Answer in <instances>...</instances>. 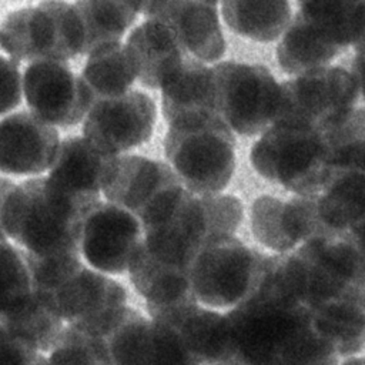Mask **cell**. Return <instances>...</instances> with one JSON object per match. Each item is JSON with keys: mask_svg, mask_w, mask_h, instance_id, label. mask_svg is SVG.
Masks as SVG:
<instances>
[{"mask_svg": "<svg viewBox=\"0 0 365 365\" xmlns=\"http://www.w3.org/2000/svg\"><path fill=\"white\" fill-rule=\"evenodd\" d=\"M250 222L255 240L278 254L294 251L302 244L292 200L258 197L251 205Z\"/></svg>", "mask_w": 365, "mask_h": 365, "instance_id": "484cf974", "label": "cell"}, {"mask_svg": "<svg viewBox=\"0 0 365 365\" xmlns=\"http://www.w3.org/2000/svg\"><path fill=\"white\" fill-rule=\"evenodd\" d=\"M13 187H14V184L10 180L0 177V217H1V210H3L4 201H6L7 195L10 194V191L13 190Z\"/></svg>", "mask_w": 365, "mask_h": 365, "instance_id": "d590c367", "label": "cell"}, {"mask_svg": "<svg viewBox=\"0 0 365 365\" xmlns=\"http://www.w3.org/2000/svg\"><path fill=\"white\" fill-rule=\"evenodd\" d=\"M21 84L19 64L0 56V115L19 106L21 100Z\"/></svg>", "mask_w": 365, "mask_h": 365, "instance_id": "1f68e13d", "label": "cell"}, {"mask_svg": "<svg viewBox=\"0 0 365 365\" xmlns=\"http://www.w3.org/2000/svg\"><path fill=\"white\" fill-rule=\"evenodd\" d=\"M151 321L170 328L184 354L197 365L224 364L237 356V345L225 314L194 302L148 311Z\"/></svg>", "mask_w": 365, "mask_h": 365, "instance_id": "7c38bea8", "label": "cell"}, {"mask_svg": "<svg viewBox=\"0 0 365 365\" xmlns=\"http://www.w3.org/2000/svg\"><path fill=\"white\" fill-rule=\"evenodd\" d=\"M342 365H365V358H348Z\"/></svg>", "mask_w": 365, "mask_h": 365, "instance_id": "8d00e7d4", "label": "cell"}, {"mask_svg": "<svg viewBox=\"0 0 365 365\" xmlns=\"http://www.w3.org/2000/svg\"><path fill=\"white\" fill-rule=\"evenodd\" d=\"M339 54L365 51V1H302L298 10Z\"/></svg>", "mask_w": 365, "mask_h": 365, "instance_id": "44dd1931", "label": "cell"}, {"mask_svg": "<svg viewBox=\"0 0 365 365\" xmlns=\"http://www.w3.org/2000/svg\"><path fill=\"white\" fill-rule=\"evenodd\" d=\"M341 238L349 242L365 261V215L358 220Z\"/></svg>", "mask_w": 365, "mask_h": 365, "instance_id": "836d02e7", "label": "cell"}, {"mask_svg": "<svg viewBox=\"0 0 365 365\" xmlns=\"http://www.w3.org/2000/svg\"><path fill=\"white\" fill-rule=\"evenodd\" d=\"M98 201V195L64 191L48 177L30 178L7 195L0 230L36 257H80L83 224Z\"/></svg>", "mask_w": 365, "mask_h": 365, "instance_id": "7a4b0ae2", "label": "cell"}, {"mask_svg": "<svg viewBox=\"0 0 365 365\" xmlns=\"http://www.w3.org/2000/svg\"><path fill=\"white\" fill-rule=\"evenodd\" d=\"M80 77L93 98V104L97 100L125 94L137 80L125 46L121 41L93 50Z\"/></svg>", "mask_w": 365, "mask_h": 365, "instance_id": "d4e9b609", "label": "cell"}, {"mask_svg": "<svg viewBox=\"0 0 365 365\" xmlns=\"http://www.w3.org/2000/svg\"><path fill=\"white\" fill-rule=\"evenodd\" d=\"M154 328V358L151 365H197L181 349L175 335L165 325L151 321Z\"/></svg>", "mask_w": 365, "mask_h": 365, "instance_id": "4dcf8cb0", "label": "cell"}, {"mask_svg": "<svg viewBox=\"0 0 365 365\" xmlns=\"http://www.w3.org/2000/svg\"><path fill=\"white\" fill-rule=\"evenodd\" d=\"M211 71L214 110L232 133L252 137L274 124L279 84L268 68L222 61L211 67Z\"/></svg>", "mask_w": 365, "mask_h": 365, "instance_id": "52a82bcc", "label": "cell"}, {"mask_svg": "<svg viewBox=\"0 0 365 365\" xmlns=\"http://www.w3.org/2000/svg\"><path fill=\"white\" fill-rule=\"evenodd\" d=\"M117 157L86 137H68L58 145L48 178L71 194L98 195Z\"/></svg>", "mask_w": 365, "mask_h": 365, "instance_id": "ac0fdd59", "label": "cell"}, {"mask_svg": "<svg viewBox=\"0 0 365 365\" xmlns=\"http://www.w3.org/2000/svg\"><path fill=\"white\" fill-rule=\"evenodd\" d=\"M40 356L30 344L0 327V365H34Z\"/></svg>", "mask_w": 365, "mask_h": 365, "instance_id": "d6a6232c", "label": "cell"}, {"mask_svg": "<svg viewBox=\"0 0 365 365\" xmlns=\"http://www.w3.org/2000/svg\"><path fill=\"white\" fill-rule=\"evenodd\" d=\"M140 11L171 30L182 48L201 63L220 60L225 53L217 4L208 1H140Z\"/></svg>", "mask_w": 365, "mask_h": 365, "instance_id": "5bb4252c", "label": "cell"}, {"mask_svg": "<svg viewBox=\"0 0 365 365\" xmlns=\"http://www.w3.org/2000/svg\"><path fill=\"white\" fill-rule=\"evenodd\" d=\"M160 90L163 115L168 124L185 117L215 113L211 67L191 56L185 57Z\"/></svg>", "mask_w": 365, "mask_h": 365, "instance_id": "d6986e66", "label": "cell"}, {"mask_svg": "<svg viewBox=\"0 0 365 365\" xmlns=\"http://www.w3.org/2000/svg\"><path fill=\"white\" fill-rule=\"evenodd\" d=\"M40 291L68 327L97 336L127 307L125 289L114 279L88 269L81 259L63 267Z\"/></svg>", "mask_w": 365, "mask_h": 365, "instance_id": "ba28073f", "label": "cell"}, {"mask_svg": "<svg viewBox=\"0 0 365 365\" xmlns=\"http://www.w3.org/2000/svg\"><path fill=\"white\" fill-rule=\"evenodd\" d=\"M58 145L53 125L27 111L10 114L0 121V171L40 174L53 165Z\"/></svg>", "mask_w": 365, "mask_h": 365, "instance_id": "2e32d148", "label": "cell"}, {"mask_svg": "<svg viewBox=\"0 0 365 365\" xmlns=\"http://www.w3.org/2000/svg\"><path fill=\"white\" fill-rule=\"evenodd\" d=\"M250 160L268 181L301 197L318 195L331 173L321 131L274 124L254 143Z\"/></svg>", "mask_w": 365, "mask_h": 365, "instance_id": "277c9868", "label": "cell"}, {"mask_svg": "<svg viewBox=\"0 0 365 365\" xmlns=\"http://www.w3.org/2000/svg\"><path fill=\"white\" fill-rule=\"evenodd\" d=\"M23 93L31 114L63 128L78 124L93 106L81 77L64 61L31 63L23 76Z\"/></svg>", "mask_w": 365, "mask_h": 365, "instance_id": "30bf717a", "label": "cell"}, {"mask_svg": "<svg viewBox=\"0 0 365 365\" xmlns=\"http://www.w3.org/2000/svg\"><path fill=\"white\" fill-rule=\"evenodd\" d=\"M157 108L153 98L138 90L97 100L88 110L83 134L104 151L118 155L150 140Z\"/></svg>", "mask_w": 365, "mask_h": 365, "instance_id": "8fae6325", "label": "cell"}, {"mask_svg": "<svg viewBox=\"0 0 365 365\" xmlns=\"http://www.w3.org/2000/svg\"><path fill=\"white\" fill-rule=\"evenodd\" d=\"M0 47L19 61H64L84 54L78 11L64 1H43L10 13L0 26Z\"/></svg>", "mask_w": 365, "mask_h": 365, "instance_id": "5b68a950", "label": "cell"}, {"mask_svg": "<svg viewBox=\"0 0 365 365\" xmlns=\"http://www.w3.org/2000/svg\"><path fill=\"white\" fill-rule=\"evenodd\" d=\"M107 365H151L154 328L151 319L125 307L100 335L93 336Z\"/></svg>", "mask_w": 365, "mask_h": 365, "instance_id": "ffe728a7", "label": "cell"}, {"mask_svg": "<svg viewBox=\"0 0 365 365\" xmlns=\"http://www.w3.org/2000/svg\"><path fill=\"white\" fill-rule=\"evenodd\" d=\"M265 254L235 235L205 240L192 254L188 278L197 302L211 308H234L257 285Z\"/></svg>", "mask_w": 365, "mask_h": 365, "instance_id": "8992f818", "label": "cell"}, {"mask_svg": "<svg viewBox=\"0 0 365 365\" xmlns=\"http://www.w3.org/2000/svg\"><path fill=\"white\" fill-rule=\"evenodd\" d=\"M221 13L232 31L264 43L279 38L292 19L288 1H222Z\"/></svg>", "mask_w": 365, "mask_h": 365, "instance_id": "cb8c5ba5", "label": "cell"}, {"mask_svg": "<svg viewBox=\"0 0 365 365\" xmlns=\"http://www.w3.org/2000/svg\"><path fill=\"white\" fill-rule=\"evenodd\" d=\"M225 317L237 358L248 365H338L335 351L314 331L309 311L259 279Z\"/></svg>", "mask_w": 365, "mask_h": 365, "instance_id": "6da1fadb", "label": "cell"}, {"mask_svg": "<svg viewBox=\"0 0 365 365\" xmlns=\"http://www.w3.org/2000/svg\"><path fill=\"white\" fill-rule=\"evenodd\" d=\"M217 365H234V362H232V359H231V361H228V362H224V364H217Z\"/></svg>", "mask_w": 365, "mask_h": 365, "instance_id": "f35d334b", "label": "cell"}, {"mask_svg": "<svg viewBox=\"0 0 365 365\" xmlns=\"http://www.w3.org/2000/svg\"><path fill=\"white\" fill-rule=\"evenodd\" d=\"M339 56L314 24L301 13H295L277 46V60L282 71L299 76L329 66Z\"/></svg>", "mask_w": 365, "mask_h": 365, "instance_id": "603a6c76", "label": "cell"}, {"mask_svg": "<svg viewBox=\"0 0 365 365\" xmlns=\"http://www.w3.org/2000/svg\"><path fill=\"white\" fill-rule=\"evenodd\" d=\"M33 295L27 254L11 245L0 230V327L17 315Z\"/></svg>", "mask_w": 365, "mask_h": 365, "instance_id": "83f0119b", "label": "cell"}, {"mask_svg": "<svg viewBox=\"0 0 365 365\" xmlns=\"http://www.w3.org/2000/svg\"><path fill=\"white\" fill-rule=\"evenodd\" d=\"M182 185L173 168L141 155H118L103 184L108 202L140 220L164 195Z\"/></svg>", "mask_w": 365, "mask_h": 365, "instance_id": "9a60e30c", "label": "cell"}, {"mask_svg": "<svg viewBox=\"0 0 365 365\" xmlns=\"http://www.w3.org/2000/svg\"><path fill=\"white\" fill-rule=\"evenodd\" d=\"M308 311L314 331L338 356H351L365 349V304L335 301Z\"/></svg>", "mask_w": 365, "mask_h": 365, "instance_id": "7402d4cb", "label": "cell"}, {"mask_svg": "<svg viewBox=\"0 0 365 365\" xmlns=\"http://www.w3.org/2000/svg\"><path fill=\"white\" fill-rule=\"evenodd\" d=\"M358 96L354 76L342 67L327 66L294 76L279 84L274 124L322 133L355 108Z\"/></svg>", "mask_w": 365, "mask_h": 365, "instance_id": "9c48e42d", "label": "cell"}, {"mask_svg": "<svg viewBox=\"0 0 365 365\" xmlns=\"http://www.w3.org/2000/svg\"><path fill=\"white\" fill-rule=\"evenodd\" d=\"M48 365H107L97 341L67 327L61 331L47 361Z\"/></svg>", "mask_w": 365, "mask_h": 365, "instance_id": "f546056e", "label": "cell"}, {"mask_svg": "<svg viewBox=\"0 0 365 365\" xmlns=\"http://www.w3.org/2000/svg\"><path fill=\"white\" fill-rule=\"evenodd\" d=\"M141 238V224L133 214L98 201L83 224L81 255L97 271L121 274L128 269Z\"/></svg>", "mask_w": 365, "mask_h": 365, "instance_id": "4fadbf2b", "label": "cell"}, {"mask_svg": "<svg viewBox=\"0 0 365 365\" xmlns=\"http://www.w3.org/2000/svg\"><path fill=\"white\" fill-rule=\"evenodd\" d=\"M164 153L178 180L192 194H220L235 170L234 133L215 113L168 124Z\"/></svg>", "mask_w": 365, "mask_h": 365, "instance_id": "3957f363", "label": "cell"}, {"mask_svg": "<svg viewBox=\"0 0 365 365\" xmlns=\"http://www.w3.org/2000/svg\"><path fill=\"white\" fill-rule=\"evenodd\" d=\"M84 36V54L93 50L120 43L125 30L133 24L140 1H77L74 3Z\"/></svg>", "mask_w": 365, "mask_h": 365, "instance_id": "4316f807", "label": "cell"}, {"mask_svg": "<svg viewBox=\"0 0 365 365\" xmlns=\"http://www.w3.org/2000/svg\"><path fill=\"white\" fill-rule=\"evenodd\" d=\"M351 74L354 76L359 94L365 98V51L355 54L351 64Z\"/></svg>", "mask_w": 365, "mask_h": 365, "instance_id": "e575fe53", "label": "cell"}, {"mask_svg": "<svg viewBox=\"0 0 365 365\" xmlns=\"http://www.w3.org/2000/svg\"><path fill=\"white\" fill-rule=\"evenodd\" d=\"M331 168L365 175V108H354L322 131Z\"/></svg>", "mask_w": 365, "mask_h": 365, "instance_id": "f1b7e54d", "label": "cell"}, {"mask_svg": "<svg viewBox=\"0 0 365 365\" xmlns=\"http://www.w3.org/2000/svg\"><path fill=\"white\" fill-rule=\"evenodd\" d=\"M124 46L135 78L148 88H161L190 56L168 27L151 19L137 26Z\"/></svg>", "mask_w": 365, "mask_h": 365, "instance_id": "e0dca14e", "label": "cell"}, {"mask_svg": "<svg viewBox=\"0 0 365 365\" xmlns=\"http://www.w3.org/2000/svg\"><path fill=\"white\" fill-rule=\"evenodd\" d=\"M232 362H234V365H248V364H245V362H242L241 359H238L237 356L232 359Z\"/></svg>", "mask_w": 365, "mask_h": 365, "instance_id": "74e56055", "label": "cell"}]
</instances>
